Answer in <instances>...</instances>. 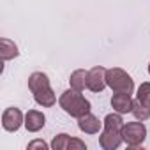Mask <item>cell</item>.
I'll return each mask as SVG.
<instances>
[{
  "label": "cell",
  "mask_w": 150,
  "mask_h": 150,
  "mask_svg": "<svg viewBox=\"0 0 150 150\" xmlns=\"http://www.w3.org/2000/svg\"><path fill=\"white\" fill-rule=\"evenodd\" d=\"M28 88L34 96V101L42 108H51L57 103V96L50 85V78L44 72H32L28 76Z\"/></svg>",
  "instance_id": "6da1fadb"
},
{
  "label": "cell",
  "mask_w": 150,
  "mask_h": 150,
  "mask_svg": "<svg viewBox=\"0 0 150 150\" xmlns=\"http://www.w3.org/2000/svg\"><path fill=\"white\" fill-rule=\"evenodd\" d=\"M58 104H60V108L67 115H71L74 118H80V117L90 113V108H92L90 106V101L85 99L81 96V92L74 90V88H69V90L62 92V96L58 99Z\"/></svg>",
  "instance_id": "7a4b0ae2"
},
{
  "label": "cell",
  "mask_w": 150,
  "mask_h": 150,
  "mask_svg": "<svg viewBox=\"0 0 150 150\" xmlns=\"http://www.w3.org/2000/svg\"><path fill=\"white\" fill-rule=\"evenodd\" d=\"M106 83L113 92H124V94H132L134 90V81L129 74L120 69V67H111L106 71Z\"/></svg>",
  "instance_id": "3957f363"
},
{
  "label": "cell",
  "mask_w": 150,
  "mask_h": 150,
  "mask_svg": "<svg viewBox=\"0 0 150 150\" xmlns=\"http://www.w3.org/2000/svg\"><path fill=\"white\" fill-rule=\"evenodd\" d=\"M122 139L124 143H127V146H141L146 139V127L141 120L138 122H129V124H124V129H122Z\"/></svg>",
  "instance_id": "277c9868"
},
{
  "label": "cell",
  "mask_w": 150,
  "mask_h": 150,
  "mask_svg": "<svg viewBox=\"0 0 150 150\" xmlns=\"http://www.w3.org/2000/svg\"><path fill=\"white\" fill-rule=\"evenodd\" d=\"M21 125H25V115L20 108H7L2 113V127L9 132H16Z\"/></svg>",
  "instance_id": "5b68a950"
},
{
  "label": "cell",
  "mask_w": 150,
  "mask_h": 150,
  "mask_svg": "<svg viewBox=\"0 0 150 150\" xmlns=\"http://www.w3.org/2000/svg\"><path fill=\"white\" fill-rule=\"evenodd\" d=\"M106 71L103 65H96L88 71V78H87V88L92 92H103L106 88Z\"/></svg>",
  "instance_id": "8992f818"
},
{
  "label": "cell",
  "mask_w": 150,
  "mask_h": 150,
  "mask_svg": "<svg viewBox=\"0 0 150 150\" xmlns=\"http://www.w3.org/2000/svg\"><path fill=\"white\" fill-rule=\"evenodd\" d=\"M122 132L120 131H111V129H103L99 136V145L104 150H115L122 145Z\"/></svg>",
  "instance_id": "52a82bcc"
},
{
  "label": "cell",
  "mask_w": 150,
  "mask_h": 150,
  "mask_svg": "<svg viewBox=\"0 0 150 150\" xmlns=\"http://www.w3.org/2000/svg\"><path fill=\"white\" fill-rule=\"evenodd\" d=\"M132 104H134V101H132L131 94L115 92L113 97H111V108H113L117 113H120V115L131 113V111H132Z\"/></svg>",
  "instance_id": "ba28073f"
},
{
  "label": "cell",
  "mask_w": 150,
  "mask_h": 150,
  "mask_svg": "<svg viewBox=\"0 0 150 150\" xmlns=\"http://www.w3.org/2000/svg\"><path fill=\"white\" fill-rule=\"evenodd\" d=\"M103 125H104V124H103L96 115H92V113H87V115H83V117L78 118V127H80V131L85 132V134H97Z\"/></svg>",
  "instance_id": "9c48e42d"
},
{
  "label": "cell",
  "mask_w": 150,
  "mask_h": 150,
  "mask_svg": "<svg viewBox=\"0 0 150 150\" xmlns=\"http://www.w3.org/2000/svg\"><path fill=\"white\" fill-rule=\"evenodd\" d=\"M44 124H46L44 113H41V111H37V110H28V111L25 113V127H27L28 132H37V131H41V129L44 127Z\"/></svg>",
  "instance_id": "30bf717a"
},
{
  "label": "cell",
  "mask_w": 150,
  "mask_h": 150,
  "mask_svg": "<svg viewBox=\"0 0 150 150\" xmlns=\"http://www.w3.org/2000/svg\"><path fill=\"white\" fill-rule=\"evenodd\" d=\"M87 78H88V71H85V69H76V71L71 74V78H69L71 88L78 90V92H83V90L87 88Z\"/></svg>",
  "instance_id": "8fae6325"
},
{
  "label": "cell",
  "mask_w": 150,
  "mask_h": 150,
  "mask_svg": "<svg viewBox=\"0 0 150 150\" xmlns=\"http://www.w3.org/2000/svg\"><path fill=\"white\" fill-rule=\"evenodd\" d=\"M0 46H2L0 55H2V60H4V62H6V60H11V58H16V57L20 55L18 46L14 44V41H11V39H7V37H4L2 41H0Z\"/></svg>",
  "instance_id": "7c38bea8"
},
{
  "label": "cell",
  "mask_w": 150,
  "mask_h": 150,
  "mask_svg": "<svg viewBox=\"0 0 150 150\" xmlns=\"http://www.w3.org/2000/svg\"><path fill=\"white\" fill-rule=\"evenodd\" d=\"M104 129H111V131H120L122 132V129H124V120H122V117H120V113H110V115H106L104 117Z\"/></svg>",
  "instance_id": "4fadbf2b"
},
{
  "label": "cell",
  "mask_w": 150,
  "mask_h": 150,
  "mask_svg": "<svg viewBox=\"0 0 150 150\" xmlns=\"http://www.w3.org/2000/svg\"><path fill=\"white\" fill-rule=\"evenodd\" d=\"M132 115H134V118L136 120H141V122H145L146 118H150V106H146V104H143L141 101H134V104H132V111H131Z\"/></svg>",
  "instance_id": "5bb4252c"
},
{
  "label": "cell",
  "mask_w": 150,
  "mask_h": 150,
  "mask_svg": "<svg viewBox=\"0 0 150 150\" xmlns=\"http://www.w3.org/2000/svg\"><path fill=\"white\" fill-rule=\"evenodd\" d=\"M69 139H71V136L65 134V132L57 134V136L53 138V141H51V148H53V150H67V146H69Z\"/></svg>",
  "instance_id": "9a60e30c"
},
{
  "label": "cell",
  "mask_w": 150,
  "mask_h": 150,
  "mask_svg": "<svg viewBox=\"0 0 150 150\" xmlns=\"http://www.w3.org/2000/svg\"><path fill=\"white\" fill-rule=\"evenodd\" d=\"M136 99H138V101H141L143 104L150 106V81H145V83H141V85H139L138 94H136Z\"/></svg>",
  "instance_id": "2e32d148"
},
{
  "label": "cell",
  "mask_w": 150,
  "mask_h": 150,
  "mask_svg": "<svg viewBox=\"0 0 150 150\" xmlns=\"http://www.w3.org/2000/svg\"><path fill=\"white\" fill-rule=\"evenodd\" d=\"M85 148H87L85 141H81V139H78V138H71V139H69L67 150H85Z\"/></svg>",
  "instance_id": "e0dca14e"
},
{
  "label": "cell",
  "mask_w": 150,
  "mask_h": 150,
  "mask_svg": "<svg viewBox=\"0 0 150 150\" xmlns=\"http://www.w3.org/2000/svg\"><path fill=\"white\" fill-rule=\"evenodd\" d=\"M28 148L32 150V148H42V150H46L48 148V145L42 141V139H34V141H30L28 143Z\"/></svg>",
  "instance_id": "ac0fdd59"
},
{
  "label": "cell",
  "mask_w": 150,
  "mask_h": 150,
  "mask_svg": "<svg viewBox=\"0 0 150 150\" xmlns=\"http://www.w3.org/2000/svg\"><path fill=\"white\" fill-rule=\"evenodd\" d=\"M148 74H150V64H148Z\"/></svg>",
  "instance_id": "d6986e66"
}]
</instances>
